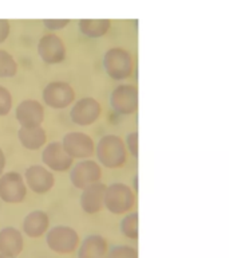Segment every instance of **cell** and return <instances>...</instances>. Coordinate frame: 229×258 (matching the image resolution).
<instances>
[{
  "label": "cell",
  "mask_w": 229,
  "mask_h": 258,
  "mask_svg": "<svg viewBox=\"0 0 229 258\" xmlns=\"http://www.w3.org/2000/svg\"><path fill=\"white\" fill-rule=\"evenodd\" d=\"M70 23L68 19H46L43 20V24L48 30L51 31H55V30H62L63 27H66L67 24Z\"/></svg>",
  "instance_id": "26"
},
{
  "label": "cell",
  "mask_w": 229,
  "mask_h": 258,
  "mask_svg": "<svg viewBox=\"0 0 229 258\" xmlns=\"http://www.w3.org/2000/svg\"><path fill=\"white\" fill-rule=\"evenodd\" d=\"M62 147L72 159H87L94 153V141L82 132H70L63 137Z\"/></svg>",
  "instance_id": "9"
},
{
  "label": "cell",
  "mask_w": 229,
  "mask_h": 258,
  "mask_svg": "<svg viewBox=\"0 0 229 258\" xmlns=\"http://www.w3.org/2000/svg\"><path fill=\"white\" fill-rule=\"evenodd\" d=\"M126 145H128L129 152L132 153L133 157H138V132L129 133L126 137Z\"/></svg>",
  "instance_id": "25"
},
{
  "label": "cell",
  "mask_w": 229,
  "mask_h": 258,
  "mask_svg": "<svg viewBox=\"0 0 229 258\" xmlns=\"http://www.w3.org/2000/svg\"><path fill=\"white\" fill-rule=\"evenodd\" d=\"M6 164H7V159H6L3 149L0 148V175L3 173L4 168H6Z\"/></svg>",
  "instance_id": "28"
},
{
  "label": "cell",
  "mask_w": 229,
  "mask_h": 258,
  "mask_svg": "<svg viewBox=\"0 0 229 258\" xmlns=\"http://www.w3.org/2000/svg\"><path fill=\"white\" fill-rule=\"evenodd\" d=\"M0 258H15V257H8V255H4V254L0 253Z\"/></svg>",
  "instance_id": "30"
},
{
  "label": "cell",
  "mask_w": 229,
  "mask_h": 258,
  "mask_svg": "<svg viewBox=\"0 0 229 258\" xmlns=\"http://www.w3.org/2000/svg\"><path fill=\"white\" fill-rule=\"evenodd\" d=\"M10 23L8 20L6 19H0V43H3L4 40L7 39L8 35H10Z\"/></svg>",
  "instance_id": "27"
},
{
  "label": "cell",
  "mask_w": 229,
  "mask_h": 258,
  "mask_svg": "<svg viewBox=\"0 0 229 258\" xmlns=\"http://www.w3.org/2000/svg\"><path fill=\"white\" fill-rule=\"evenodd\" d=\"M18 73V63L15 58L0 48V78H12Z\"/></svg>",
  "instance_id": "21"
},
{
  "label": "cell",
  "mask_w": 229,
  "mask_h": 258,
  "mask_svg": "<svg viewBox=\"0 0 229 258\" xmlns=\"http://www.w3.org/2000/svg\"><path fill=\"white\" fill-rule=\"evenodd\" d=\"M106 258H138V253L132 246H116Z\"/></svg>",
  "instance_id": "23"
},
{
  "label": "cell",
  "mask_w": 229,
  "mask_h": 258,
  "mask_svg": "<svg viewBox=\"0 0 229 258\" xmlns=\"http://www.w3.org/2000/svg\"><path fill=\"white\" fill-rule=\"evenodd\" d=\"M102 114V106L95 98L83 97L76 101L70 110V118L74 124L79 126H87L94 124Z\"/></svg>",
  "instance_id": "8"
},
{
  "label": "cell",
  "mask_w": 229,
  "mask_h": 258,
  "mask_svg": "<svg viewBox=\"0 0 229 258\" xmlns=\"http://www.w3.org/2000/svg\"><path fill=\"white\" fill-rule=\"evenodd\" d=\"M12 109V96L10 90L0 86V117L7 116Z\"/></svg>",
  "instance_id": "24"
},
{
  "label": "cell",
  "mask_w": 229,
  "mask_h": 258,
  "mask_svg": "<svg viewBox=\"0 0 229 258\" xmlns=\"http://www.w3.org/2000/svg\"><path fill=\"white\" fill-rule=\"evenodd\" d=\"M138 191V175H134V192Z\"/></svg>",
  "instance_id": "29"
},
{
  "label": "cell",
  "mask_w": 229,
  "mask_h": 258,
  "mask_svg": "<svg viewBox=\"0 0 229 258\" xmlns=\"http://www.w3.org/2000/svg\"><path fill=\"white\" fill-rule=\"evenodd\" d=\"M26 183L36 194H46L55 184L54 173L43 165H30L24 173Z\"/></svg>",
  "instance_id": "13"
},
{
  "label": "cell",
  "mask_w": 229,
  "mask_h": 258,
  "mask_svg": "<svg viewBox=\"0 0 229 258\" xmlns=\"http://www.w3.org/2000/svg\"><path fill=\"white\" fill-rule=\"evenodd\" d=\"M106 187L107 185L102 181H96L83 188L80 195V207L84 213L96 214L103 209Z\"/></svg>",
  "instance_id": "15"
},
{
  "label": "cell",
  "mask_w": 229,
  "mask_h": 258,
  "mask_svg": "<svg viewBox=\"0 0 229 258\" xmlns=\"http://www.w3.org/2000/svg\"><path fill=\"white\" fill-rule=\"evenodd\" d=\"M110 105L120 114H133L138 109V89L136 85L117 86L110 94Z\"/></svg>",
  "instance_id": "7"
},
{
  "label": "cell",
  "mask_w": 229,
  "mask_h": 258,
  "mask_svg": "<svg viewBox=\"0 0 229 258\" xmlns=\"http://www.w3.org/2000/svg\"><path fill=\"white\" fill-rule=\"evenodd\" d=\"M42 161L54 172H66L71 168L74 159L68 155L59 141H52L44 148Z\"/></svg>",
  "instance_id": "11"
},
{
  "label": "cell",
  "mask_w": 229,
  "mask_h": 258,
  "mask_svg": "<svg viewBox=\"0 0 229 258\" xmlns=\"http://www.w3.org/2000/svg\"><path fill=\"white\" fill-rule=\"evenodd\" d=\"M48 247L55 253L67 254L78 247L79 237L75 230L67 226H56L47 233L46 237Z\"/></svg>",
  "instance_id": "6"
},
{
  "label": "cell",
  "mask_w": 229,
  "mask_h": 258,
  "mask_svg": "<svg viewBox=\"0 0 229 258\" xmlns=\"http://www.w3.org/2000/svg\"><path fill=\"white\" fill-rule=\"evenodd\" d=\"M27 197V185L22 173L11 171L0 176V198L6 203H22Z\"/></svg>",
  "instance_id": "5"
},
{
  "label": "cell",
  "mask_w": 229,
  "mask_h": 258,
  "mask_svg": "<svg viewBox=\"0 0 229 258\" xmlns=\"http://www.w3.org/2000/svg\"><path fill=\"white\" fill-rule=\"evenodd\" d=\"M43 101L48 108L66 109L75 100V92L70 84L64 81H52L43 89Z\"/></svg>",
  "instance_id": "4"
},
{
  "label": "cell",
  "mask_w": 229,
  "mask_h": 258,
  "mask_svg": "<svg viewBox=\"0 0 229 258\" xmlns=\"http://www.w3.org/2000/svg\"><path fill=\"white\" fill-rule=\"evenodd\" d=\"M121 233L130 239L138 238V213L126 215L121 222Z\"/></svg>",
  "instance_id": "22"
},
{
  "label": "cell",
  "mask_w": 229,
  "mask_h": 258,
  "mask_svg": "<svg viewBox=\"0 0 229 258\" xmlns=\"http://www.w3.org/2000/svg\"><path fill=\"white\" fill-rule=\"evenodd\" d=\"M102 179V169L100 165L94 160L79 161L70 172V180L76 188L83 189L87 185L100 181Z\"/></svg>",
  "instance_id": "10"
},
{
  "label": "cell",
  "mask_w": 229,
  "mask_h": 258,
  "mask_svg": "<svg viewBox=\"0 0 229 258\" xmlns=\"http://www.w3.org/2000/svg\"><path fill=\"white\" fill-rule=\"evenodd\" d=\"M103 68L111 80L124 81L133 74L134 60L128 50L122 47H112L104 54Z\"/></svg>",
  "instance_id": "2"
},
{
  "label": "cell",
  "mask_w": 229,
  "mask_h": 258,
  "mask_svg": "<svg viewBox=\"0 0 229 258\" xmlns=\"http://www.w3.org/2000/svg\"><path fill=\"white\" fill-rule=\"evenodd\" d=\"M23 250V237L19 230L6 227L0 231V253L8 257H16Z\"/></svg>",
  "instance_id": "17"
},
{
  "label": "cell",
  "mask_w": 229,
  "mask_h": 258,
  "mask_svg": "<svg viewBox=\"0 0 229 258\" xmlns=\"http://www.w3.org/2000/svg\"><path fill=\"white\" fill-rule=\"evenodd\" d=\"M38 54L44 63H60L66 58V46L63 40L55 34H47L40 38L38 43Z\"/></svg>",
  "instance_id": "12"
},
{
  "label": "cell",
  "mask_w": 229,
  "mask_h": 258,
  "mask_svg": "<svg viewBox=\"0 0 229 258\" xmlns=\"http://www.w3.org/2000/svg\"><path fill=\"white\" fill-rule=\"evenodd\" d=\"M107 243L100 235H90L82 242L78 258H104Z\"/></svg>",
  "instance_id": "19"
},
{
  "label": "cell",
  "mask_w": 229,
  "mask_h": 258,
  "mask_svg": "<svg viewBox=\"0 0 229 258\" xmlns=\"http://www.w3.org/2000/svg\"><path fill=\"white\" fill-rule=\"evenodd\" d=\"M79 30L88 38H100L103 36L110 28V20L108 19H80Z\"/></svg>",
  "instance_id": "20"
},
{
  "label": "cell",
  "mask_w": 229,
  "mask_h": 258,
  "mask_svg": "<svg viewBox=\"0 0 229 258\" xmlns=\"http://www.w3.org/2000/svg\"><path fill=\"white\" fill-rule=\"evenodd\" d=\"M103 205L112 214L128 213L136 205V194L128 184L112 183L106 187Z\"/></svg>",
  "instance_id": "3"
},
{
  "label": "cell",
  "mask_w": 229,
  "mask_h": 258,
  "mask_svg": "<svg viewBox=\"0 0 229 258\" xmlns=\"http://www.w3.org/2000/svg\"><path fill=\"white\" fill-rule=\"evenodd\" d=\"M20 144L28 151H36L42 148L47 141V133L40 125L38 126H20L18 132Z\"/></svg>",
  "instance_id": "16"
},
{
  "label": "cell",
  "mask_w": 229,
  "mask_h": 258,
  "mask_svg": "<svg viewBox=\"0 0 229 258\" xmlns=\"http://www.w3.org/2000/svg\"><path fill=\"white\" fill-rule=\"evenodd\" d=\"M16 120L22 126H38L44 120V108L39 101L24 100L16 108Z\"/></svg>",
  "instance_id": "14"
},
{
  "label": "cell",
  "mask_w": 229,
  "mask_h": 258,
  "mask_svg": "<svg viewBox=\"0 0 229 258\" xmlns=\"http://www.w3.org/2000/svg\"><path fill=\"white\" fill-rule=\"evenodd\" d=\"M50 226L48 215L42 210H35L24 218L23 230L30 238H39L47 231Z\"/></svg>",
  "instance_id": "18"
},
{
  "label": "cell",
  "mask_w": 229,
  "mask_h": 258,
  "mask_svg": "<svg viewBox=\"0 0 229 258\" xmlns=\"http://www.w3.org/2000/svg\"><path fill=\"white\" fill-rule=\"evenodd\" d=\"M126 145L117 135H106L98 141L94 152L100 164L107 168H120L126 163Z\"/></svg>",
  "instance_id": "1"
}]
</instances>
